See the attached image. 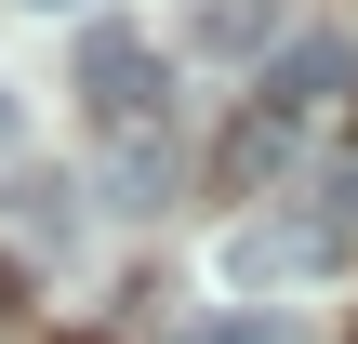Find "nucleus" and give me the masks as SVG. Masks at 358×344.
I'll list each match as a JSON object with an SVG mask.
<instances>
[{
    "label": "nucleus",
    "mask_w": 358,
    "mask_h": 344,
    "mask_svg": "<svg viewBox=\"0 0 358 344\" xmlns=\"http://www.w3.org/2000/svg\"><path fill=\"white\" fill-rule=\"evenodd\" d=\"M80 106H93V133H146L159 119V53L133 27H93L80 40Z\"/></svg>",
    "instance_id": "nucleus-1"
},
{
    "label": "nucleus",
    "mask_w": 358,
    "mask_h": 344,
    "mask_svg": "<svg viewBox=\"0 0 358 344\" xmlns=\"http://www.w3.org/2000/svg\"><path fill=\"white\" fill-rule=\"evenodd\" d=\"M332 252H345V225L306 199L292 225H239V239H226V292H292V278H319Z\"/></svg>",
    "instance_id": "nucleus-2"
},
{
    "label": "nucleus",
    "mask_w": 358,
    "mask_h": 344,
    "mask_svg": "<svg viewBox=\"0 0 358 344\" xmlns=\"http://www.w3.org/2000/svg\"><path fill=\"white\" fill-rule=\"evenodd\" d=\"M345 80H358V53L332 40V27H319V40H292V53L266 66V119H306V106H332Z\"/></svg>",
    "instance_id": "nucleus-3"
},
{
    "label": "nucleus",
    "mask_w": 358,
    "mask_h": 344,
    "mask_svg": "<svg viewBox=\"0 0 358 344\" xmlns=\"http://www.w3.org/2000/svg\"><path fill=\"white\" fill-rule=\"evenodd\" d=\"M266 40V0H199V53H252Z\"/></svg>",
    "instance_id": "nucleus-4"
},
{
    "label": "nucleus",
    "mask_w": 358,
    "mask_h": 344,
    "mask_svg": "<svg viewBox=\"0 0 358 344\" xmlns=\"http://www.w3.org/2000/svg\"><path fill=\"white\" fill-rule=\"evenodd\" d=\"M186 344H292V331H279V318H199Z\"/></svg>",
    "instance_id": "nucleus-5"
},
{
    "label": "nucleus",
    "mask_w": 358,
    "mask_h": 344,
    "mask_svg": "<svg viewBox=\"0 0 358 344\" xmlns=\"http://www.w3.org/2000/svg\"><path fill=\"white\" fill-rule=\"evenodd\" d=\"M319 199H332V225H358V159H345V172H319Z\"/></svg>",
    "instance_id": "nucleus-6"
},
{
    "label": "nucleus",
    "mask_w": 358,
    "mask_h": 344,
    "mask_svg": "<svg viewBox=\"0 0 358 344\" xmlns=\"http://www.w3.org/2000/svg\"><path fill=\"white\" fill-rule=\"evenodd\" d=\"M0 146H13V106H0Z\"/></svg>",
    "instance_id": "nucleus-7"
},
{
    "label": "nucleus",
    "mask_w": 358,
    "mask_h": 344,
    "mask_svg": "<svg viewBox=\"0 0 358 344\" xmlns=\"http://www.w3.org/2000/svg\"><path fill=\"white\" fill-rule=\"evenodd\" d=\"M0 305H13V265H0Z\"/></svg>",
    "instance_id": "nucleus-8"
},
{
    "label": "nucleus",
    "mask_w": 358,
    "mask_h": 344,
    "mask_svg": "<svg viewBox=\"0 0 358 344\" xmlns=\"http://www.w3.org/2000/svg\"><path fill=\"white\" fill-rule=\"evenodd\" d=\"M40 13H66V0H40Z\"/></svg>",
    "instance_id": "nucleus-9"
}]
</instances>
